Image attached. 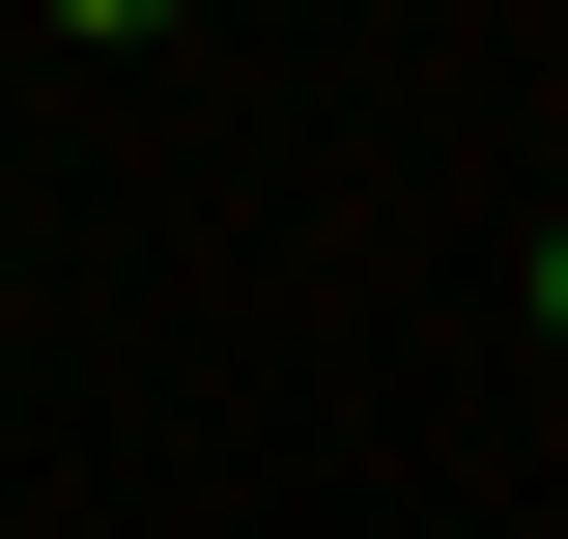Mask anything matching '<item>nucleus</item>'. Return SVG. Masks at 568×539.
<instances>
[{
  "mask_svg": "<svg viewBox=\"0 0 568 539\" xmlns=\"http://www.w3.org/2000/svg\"><path fill=\"white\" fill-rule=\"evenodd\" d=\"M58 29H85V58H142V29H171V0H58Z\"/></svg>",
  "mask_w": 568,
  "mask_h": 539,
  "instance_id": "1",
  "label": "nucleus"
},
{
  "mask_svg": "<svg viewBox=\"0 0 568 539\" xmlns=\"http://www.w3.org/2000/svg\"><path fill=\"white\" fill-rule=\"evenodd\" d=\"M540 313H568V227H540Z\"/></svg>",
  "mask_w": 568,
  "mask_h": 539,
  "instance_id": "2",
  "label": "nucleus"
}]
</instances>
